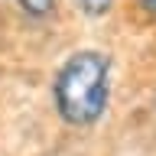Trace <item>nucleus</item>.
<instances>
[{
  "mask_svg": "<svg viewBox=\"0 0 156 156\" xmlns=\"http://www.w3.org/2000/svg\"><path fill=\"white\" fill-rule=\"evenodd\" d=\"M111 3H114V0H78V7L85 10L88 16H101V13H107Z\"/></svg>",
  "mask_w": 156,
  "mask_h": 156,
  "instance_id": "nucleus-3",
  "label": "nucleus"
},
{
  "mask_svg": "<svg viewBox=\"0 0 156 156\" xmlns=\"http://www.w3.org/2000/svg\"><path fill=\"white\" fill-rule=\"evenodd\" d=\"M16 3L26 10L29 16H46V13H52V7H55V0H16Z\"/></svg>",
  "mask_w": 156,
  "mask_h": 156,
  "instance_id": "nucleus-2",
  "label": "nucleus"
},
{
  "mask_svg": "<svg viewBox=\"0 0 156 156\" xmlns=\"http://www.w3.org/2000/svg\"><path fill=\"white\" fill-rule=\"evenodd\" d=\"M107 75L111 62L104 52L85 49L65 58L52 81V94L62 120L72 127H88L104 114L107 107Z\"/></svg>",
  "mask_w": 156,
  "mask_h": 156,
  "instance_id": "nucleus-1",
  "label": "nucleus"
},
{
  "mask_svg": "<svg viewBox=\"0 0 156 156\" xmlns=\"http://www.w3.org/2000/svg\"><path fill=\"white\" fill-rule=\"evenodd\" d=\"M143 3H146V7H150V10L156 13V0H143Z\"/></svg>",
  "mask_w": 156,
  "mask_h": 156,
  "instance_id": "nucleus-4",
  "label": "nucleus"
}]
</instances>
